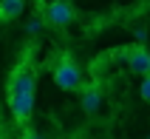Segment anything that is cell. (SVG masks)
I'll list each match as a JSON object with an SVG mask.
<instances>
[{
	"label": "cell",
	"mask_w": 150,
	"mask_h": 139,
	"mask_svg": "<svg viewBox=\"0 0 150 139\" xmlns=\"http://www.w3.org/2000/svg\"><path fill=\"white\" fill-rule=\"evenodd\" d=\"M34 68L31 66H20L11 74V82H8V105H11V114H14L17 122H28L34 111Z\"/></svg>",
	"instance_id": "1"
},
{
	"label": "cell",
	"mask_w": 150,
	"mask_h": 139,
	"mask_svg": "<svg viewBox=\"0 0 150 139\" xmlns=\"http://www.w3.org/2000/svg\"><path fill=\"white\" fill-rule=\"evenodd\" d=\"M54 82H57L62 91H79L82 88V71L74 60H62L57 68H54Z\"/></svg>",
	"instance_id": "2"
},
{
	"label": "cell",
	"mask_w": 150,
	"mask_h": 139,
	"mask_svg": "<svg viewBox=\"0 0 150 139\" xmlns=\"http://www.w3.org/2000/svg\"><path fill=\"white\" fill-rule=\"evenodd\" d=\"M45 20H48L51 26H68L71 20H74V9H71V3H68V0H54V3H48V9H45Z\"/></svg>",
	"instance_id": "3"
},
{
	"label": "cell",
	"mask_w": 150,
	"mask_h": 139,
	"mask_svg": "<svg viewBox=\"0 0 150 139\" xmlns=\"http://www.w3.org/2000/svg\"><path fill=\"white\" fill-rule=\"evenodd\" d=\"M125 60H127V68L139 77H147L150 74V51L142 48V46H136V48H127L125 51Z\"/></svg>",
	"instance_id": "4"
},
{
	"label": "cell",
	"mask_w": 150,
	"mask_h": 139,
	"mask_svg": "<svg viewBox=\"0 0 150 139\" xmlns=\"http://www.w3.org/2000/svg\"><path fill=\"white\" fill-rule=\"evenodd\" d=\"M82 91V108H85V114H96L99 111V105H102V88L96 85V82H91V85H85V88H79Z\"/></svg>",
	"instance_id": "5"
},
{
	"label": "cell",
	"mask_w": 150,
	"mask_h": 139,
	"mask_svg": "<svg viewBox=\"0 0 150 139\" xmlns=\"http://www.w3.org/2000/svg\"><path fill=\"white\" fill-rule=\"evenodd\" d=\"M23 11V0H0V17H17Z\"/></svg>",
	"instance_id": "6"
},
{
	"label": "cell",
	"mask_w": 150,
	"mask_h": 139,
	"mask_svg": "<svg viewBox=\"0 0 150 139\" xmlns=\"http://www.w3.org/2000/svg\"><path fill=\"white\" fill-rule=\"evenodd\" d=\"M139 91H142V99H144V102H150V74L142 77V88H139Z\"/></svg>",
	"instance_id": "7"
},
{
	"label": "cell",
	"mask_w": 150,
	"mask_h": 139,
	"mask_svg": "<svg viewBox=\"0 0 150 139\" xmlns=\"http://www.w3.org/2000/svg\"><path fill=\"white\" fill-rule=\"evenodd\" d=\"M42 29V17H31V23H28V29H25V31L28 34H37Z\"/></svg>",
	"instance_id": "8"
},
{
	"label": "cell",
	"mask_w": 150,
	"mask_h": 139,
	"mask_svg": "<svg viewBox=\"0 0 150 139\" xmlns=\"http://www.w3.org/2000/svg\"><path fill=\"white\" fill-rule=\"evenodd\" d=\"M20 139H42V136H40L37 131H31V128H25V131H23V136H20Z\"/></svg>",
	"instance_id": "9"
},
{
	"label": "cell",
	"mask_w": 150,
	"mask_h": 139,
	"mask_svg": "<svg viewBox=\"0 0 150 139\" xmlns=\"http://www.w3.org/2000/svg\"><path fill=\"white\" fill-rule=\"evenodd\" d=\"M133 37H136V40H139V43H142L144 37H147V31H144V29H136V31H133Z\"/></svg>",
	"instance_id": "10"
},
{
	"label": "cell",
	"mask_w": 150,
	"mask_h": 139,
	"mask_svg": "<svg viewBox=\"0 0 150 139\" xmlns=\"http://www.w3.org/2000/svg\"><path fill=\"white\" fill-rule=\"evenodd\" d=\"M0 139H3V131H0Z\"/></svg>",
	"instance_id": "11"
},
{
	"label": "cell",
	"mask_w": 150,
	"mask_h": 139,
	"mask_svg": "<svg viewBox=\"0 0 150 139\" xmlns=\"http://www.w3.org/2000/svg\"><path fill=\"white\" fill-rule=\"evenodd\" d=\"M147 139H150V136H147Z\"/></svg>",
	"instance_id": "12"
}]
</instances>
